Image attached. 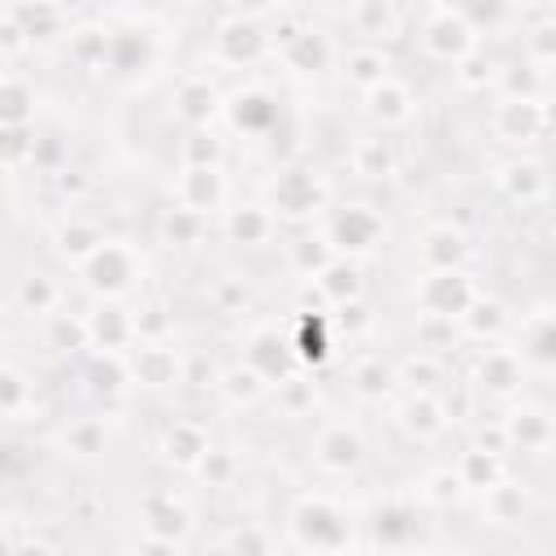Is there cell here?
I'll list each match as a JSON object with an SVG mask.
<instances>
[{
  "label": "cell",
  "instance_id": "cell-37",
  "mask_svg": "<svg viewBox=\"0 0 556 556\" xmlns=\"http://www.w3.org/2000/svg\"><path fill=\"white\" fill-rule=\"evenodd\" d=\"M456 473H460L465 491H482V495H486L491 486L504 482V456L482 452V447H465L460 460H456Z\"/></svg>",
  "mask_w": 556,
  "mask_h": 556
},
{
  "label": "cell",
  "instance_id": "cell-15",
  "mask_svg": "<svg viewBox=\"0 0 556 556\" xmlns=\"http://www.w3.org/2000/svg\"><path fill=\"white\" fill-rule=\"evenodd\" d=\"M109 239V230L100 226V222H91V217H83V213H61L56 222H52V230H48V243H52V252L65 261V265H83L100 243Z\"/></svg>",
  "mask_w": 556,
  "mask_h": 556
},
{
  "label": "cell",
  "instance_id": "cell-13",
  "mask_svg": "<svg viewBox=\"0 0 556 556\" xmlns=\"http://www.w3.org/2000/svg\"><path fill=\"white\" fill-rule=\"evenodd\" d=\"M491 130L504 143H534L547 130L543 100L539 96H500L491 109Z\"/></svg>",
  "mask_w": 556,
  "mask_h": 556
},
{
  "label": "cell",
  "instance_id": "cell-49",
  "mask_svg": "<svg viewBox=\"0 0 556 556\" xmlns=\"http://www.w3.org/2000/svg\"><path fill=\"white\" fill-rule=\"evenodd\" d=\"M547 452H552V456H556V430H552V443H547Z\"/></svg>",
  "mask_w": 556,
  "mask_h": 556
},
{
  "label": "cell",
  "instance_id": "cell-1",
  "mask_svg": "<svg viewBox=\"0 0 556 556\" xmlns=\"http://www.w3.org/2000/svg\"><path fill=\"white\" fill-rule=\"evenodd\" d=\"M287 530L300 543V552H343L352 543L356 521L343 500L326 491H304L287 513Z\"/></svg>",
  "mask_w": 556,
  "mask_h": 556
},
{
  "label": "cell",
  "instance_id": "cell-6",
  "mask_svg": "<svg viewBox=\"0 0 556 556\" xmlns=\"http://www.w3.org/2000/svg\"><path fill=\"white\" fill-rule=\"evenodd\" d=\"M417 300V317H439V321H456L473 308L478 287L465 269H439V274H421V282L413 287Z\"/></svg>",
  "mask_w": 556,
  "mask_h": 556
},
{
  "label": "cell",
  "instance_id": "cell-5",
  "mask_svg": "<svg viewBox=\"0 0 556 556\" xmlns=\"http://www.w3.org/2000/svg\"><path fill=\"white\" fill-rule=\"evenodd\" d=\"M269 213L282 222H308L330 213V182L313 165H282L269 182Z\"/></svg>",
  "mask_w": 556,
  "mask_h": 556
},
{
  "label": "cell",
  "instance_id": "cell-27",
  "mask_svg": "<svg viewBox=\"0 0 556 556\" xmlns=\"http://www.w3.org/2000/svg\"><path fill=\"white\" fill-rule=\"evenodd\" d=\"M35 330H39L43 348L56 352V356H87V352H91V334H87V317H83V313L61 308V313H52L43 326H35Z\"/></svg>",
  "mask_w": 556,
  "mask_h": 556
},
{
  "label": "cell",
  "instance_id": "cell-21",
  "mask_svg": "<svg viewBox=\"0 0 556 556\" xmlns=\"http://www.w3.org/2000/svg\"><path fill=\"white\" fill-rule=\"evenodd\" d=\"M222 113L230 117L235 130L261 139V135H269V126L278 122V100H274L261 83H248V87H239L235 96H226V109H222Z\"/></svg>",
  "mask_w": 556,
  "mask_h": 556
},
{
  "label": "cell",
  "instance_id": "cell-36",
  "mask_svg": "<svg viewBox=\"0 0 556 556\" xmlns=\"http://www.w3.org/2000/svg\"><path fill=\"white\" fill-rule=\"evenodd\" d=\"M504 430H508V447H543L552 443V430H556V417L543 413V408H513L504 417Z\"/></svg>",
  "mask_w": 556,
  "mask_h": 556
},
{
  "label": "cell",
  "instance_id": "cell-10",
  "mask_svg": "<svg viewBox=\"0 0 556 556\" xmlns=\"http://www.w3.org/2000/svg\"><path fill=\"white\" fill-rule=\"evenodd\" d=\"M308 456H313V465H317L321 473L343 478V473H356V469H361V460H365V439H361V430H356L352 421H326V426L317 430Z\"/></svg>",
  "mask_w": 556,
  "mask_h": 556
},
{
  "label": "cell",
  "instance_id": "cell-33",
  "mask_svg": "<svg viewBox=\"0 0 556 556\" xmlns=\"http://www.w3.org/2000/svg\"><path fill=\"white\" fill-rule=\"evenodd\" d=\"M495 182H500V191H504L513 204H534V200L547 195V174H543V165L521 161V156H513V161L495 174Z\"/></svg>",
  "mask_w": 556,
  "mask_h": 556
},
{
  "label": "cell",
  "instance_id": "cell-50",
  "mask_svg": "<svg viewBox=\"0 0 556 556\" xmlns=\"http://www.w3.org/2000/svg\"><path fill=\"white\" fill-rule=\"evenodd\" d=\"M113 556H135V552H113Z\"/></svg>",
  "mask_w": 556,
  "mask_h": 556
},
{
  "label": "cell",
  "instance_id": "cell-48",
  "mask_svg": "<svg viewBox=\"0 0 556 556\" xmlns=\"http://www.w3.org/2000/svg\"><path fill=\"white\" fill-rule=\"evenodd\" d=\"M300 556H343V552H300Z\"/></svg>",
  "mask_w": 556,
  "mask_h": 556
},
{
  "label": "cell",
  "instance_id": "cell-4",
  "mask_svg": "<svg viewBox=\"0 0 556 556\" xmlns=\"http://www.w3.org/2000/svg\"><path fill=\"white\" fill-rule=\"evenodd\" d=\"M478 30L469 26V17L460 13V4H426L417 13V48L430 56V61H443V65H460L473 48H478Z\"/></svg>",
  "mask_w": 556,
  "mask_h": 556
},
{
  "label": "cell",
  "instance_id": "cell-20",
  "mask_svg": "<svg viewBox=\"0 0 556 556\" xmlns=\"http://www.w3.org/2000/svg\"><path fill=\"white\" fill-rule=\"evenodd\" d=\"M365 113L382 130H395V126H408L417 117V96L400 74H391V78H382L378 87L365 91Z\"/></svg>",
  "mask_w": 556,
  "mask_h": 556
},
{
  "label": "cell",
  "instance_id": "cell-41",
  "mask_svg": "<svg viewBox=\"0 0 556 556\" xmlns=\"http://www.w3.org/2000/svg\"><path fill=\"white\" fill-rule=\"evenodd\" d=\"M204 222H208V217H195V213L169 204V208L161 213V239H165L169 248H191V243H200Z\"/></svg>",
  "mask_w": 556,
  "mask_h": 556
},
{
  "label": "cell",
  "instance_id": "cell-23",
  "mask_svg": "<svg viewBox=\"0 0 556 556\" xmlns=\"http://www.w3.org/2000/svg\"><path fill=\"white\" fill-rule=\"evenodd\" d=\"M343 52L334 48V39H330V30H321V26H304L282 52H278V61L287 65V70H295V74H321L326 65H334Z\"/></svg>",
  "mask_w": 556,
  "mask_h": 556
},
{
  "label": "cell",
  "instance_id": "cell-9",
  "mask_svg": "<svg viewBox=\"0 0 556 556\" xmlns=\"http://www.w3.org/2000/svg\"><path fill=\"white\" fill-rule=\"evenodd\" d=\"M169 109L178 113V122H182L187 130H204V126L226 109V96L217 91L213 74L187 70V74H178V83H174V91H169Z\"/></svg>",
  "mask_w": 556,
  "mask_h": 556
},
{
  "label": "cell",
  "instance_id": "cell-2",
  "mask_svg": "<svg viewBox=\"0 0 556 556\" xmlns=\"http://www.w3.org/2000/svg\"><path fill=\"white\" fill-rule=\"evenodd\" d=\"M78 287L96 300H126L139 282H143V252L130 239H104L78 269H74Z\"/></svg>",
  "mask_w": 556,
  "mask_h": 556
},
{
  "label": "cell",
  "instance_id": "cell-47",
  "mask_svg": "<svg viewBox=\"0 0 556 556\" xmlns=\"http://www.w3.org/2000/svg\"><path fill=\"white\" fill-rule=\"evenodd\" d=\"M130 552H135V556H182V543H178V539H156V534H139Z\"/></svg>",
  "mask_w": 556,
  "mask_h": 556
},
{
  "label": "cell",
  "instance_id": "cell-34",
  "mask_svg": "<svg viewBox=\"0 0 556 556\" xmlns=\"http://www.w3.org/2000/svg\"><path fill=\"white\" fill-rule=\"evenodd\" d=\"M395 382H400V369L391 361H382V356H361L348 369V387H352L356 400H387V391Z\"/></svg>",
  "mask_w": 556,
  "mask_h": 556
},
{
  "label": "cell",
  "instance_id": "cell-24",
  "mask_svg": "<svg viewBox=\"0 0 556 556\" xmlns=\"http://www.w3.org/2000/svg\"><path fill=\"white\" fill-rule=\"evenodd\" d=\"M139 526H143V534H156V539H187V530H191V508L174 495V491H148L143 495V508H139Z\"/></svg>",
  "mask_w": 556,
  "mask_h": 556
},
{
  "label": "cell",
  "instance_id": "cell-42",
  "mask_svg": "<svg viewBox=\"0 0 556 556\" xmlns=\"http://www.w3.org/2000/svg\"><path fill=\"white\" fill-rule=\"evenodd\" d=\"M226 556H274V534L256 521H239L226 534Z\"/></svg>",
  "mask_w": 556,
  "mask_h": 556
},
{
  "label": "cell",
  "instance_id": "cell-29",
  "mask_svg": "<svg viewBox=\"0 0 556 556\" xmlns=\"http://www.w3.org/2000/svg\"><path fill=\"white\" fill-rule=\"evenodd\" d=\"M222 226H226V235H230L235 243H243V248H261V243L274 239L278 217L269 213V204H235V208L222 213Z\"/></svg>",
  "mask_w": 556,
  "mask_h": 556
},
{
  "label": "cell",
  "instance_id": "cell-30",
  "mask_svg": "<svg viewBox=\"0 0 556 556\" xmlns=\"http://www.w3.org/2000/svg\"><path fill=\"white\" fill-rule=\"evenodd\" d=\"M291 352L300 365H321L330 356V317L326 308H300L291 330Z\"/></svg>",
  "mask_w": 556,
  "mask_h": 556
},
{
  "label": "cell",
  "instance_id": "cell-28",
  "mask_svg": "<svg viewBox=\"0 0 556 556\" xmlns=\"http://www.w3.org/2000/svg\"><path fill=\"white\" fill-rule=\"evenodd\" d=\"M339 70H343V78H348L352 87H361V96H365L369 87H378L382 78L395 74L387 48H374V43H352V48H343Z\"/></svg>",
  "mask_w": 556,
  "mask_h": 556
},
{
  "label": "cell",
  "instance_id": "cell-14",
  "mask_svg": "<svg viewBox=\"0 0 556 556\" xmlns=\"http://www.w3.org/2000/svg\"><path fill=\"white\" fill-rule=\"evenodd\" d=\"M226 195H230L226 169H178V182H174L178 208L195 217H213V213H226Z\"/></svg>",
  "mask_w": 556,
  "mask_h": 556
},
{
  "label": "cell",
  "instance_id": "cell-45",
  "mask_svg": "<svg viewBox=\"0 0 556 556\" xmlns=\"http://www.w3.org/2000/svg\"><path fill=\"white\" fill-rule=\"evenodd\" d=\"M235 469H239L235 452H230V447H213V452H208V456L200 460V469H195V473H200V478H204L208 486H226Z\"/></svg>",
  "mask_w": 556,
  "mask_h": 556
},
{
  "label": "cell",
  "instance_id": "cell-31",
  "mask_svg": "<svg viewBox=\"0 0 556 556\" xmlns=\"http://www.w3.org/2000/svg\"><path fill=\"white\" fill-rule=\"evenodd\" d=\"M0 100H4V126H35L39 122V91H35V78L22 65L4 70Z\"/></svg>",
  "mask_w": 556,
  "mask_h": 556
},
{
  "label": "cell",
  "instance_id": "cell-43",
  "mask_svg": "<svg viewBox=\"0 0 556 556\" xmlns=\"http://www.w3.org/2000/svg\"><path fill=\"white\" fill-rule=\"evenodd\" d=\"M460 495H465V482H460L456 469H434V473L421 482V500H426V504H439V508H443V504H456Z\"/></svg>",
  "mask_w": 556,
  "mask_h": 556
},
{
  "label": "cell",
  "instance_id": "cell-39",
  "mask_svg": "<svg viewBox=\"0 0 556 556\" xmlns=\"http://www.w3.org/2000/svg\"><path fill=\"white\" fill-rule=\"evenodd\" d=\"M500 74H504V70H500V61L486 52V43H478V48H473V52H469V56H465L456 70H452V78H456L465 91H486V87H500Z\"/></svg>",
  "mask_w": 556,
  "mask_h": 556
},
{
  "label": "cell",
  "instance_id": "cell-11",
  "mask_svg": "<svg viewBox=\"0 0 556 556\" xmlns=\"http://www.w3.org/2000/svg\"><path fill=\"white\" fill-rule=\"evenodd\" d=\"M126 361H130V382L143 391H169L187 378V365L174 343H135Z\"/></svg>",
  "mask_w": 556,
  "mask_h": 556
},
{
  "label": "cell",
  "instance_id": "cell-44",
  "mask_svg": "<svg viewBox=\"0 0 556 556\" xmlns=\"http://www.w3.org/2000/svg\"><path fill=\"white\" fill-rule=\"evenodd\" d=\"M274 400H282L287 413H308V408L317 404V387H313L308 378L291 374V378H282V382L274 387Z\"/></svg>",
  "mask_w": 556,
  "mask_h": 556
},
{
  "label": "cell",
  "instance_id": "cell-26",
  "mask_svg": "<svg viewBox=\"0 0 556 556\" xmlns=\"http://www.w3.org/2000/svg\"><path fill=\"white\" fill-rule=\"evenodd\" d=\"M56 447L74 460H96L104 456L109 447V421L100 413H83V417H70L61 430H56Z\"/></svg>",
  "mask_w": 556,
  "mask_h": 556
},
{
  "label": "cell",
  "instance_id": "cell-12",
  "mask_svg": "<svg viewBox=\"0 0 556 556\" xmlns=\"http://www.w3.org/2000/svg\"><path fill=\"white\" fill-rule=\"evenodd\" d=\"M83 317H87L91 352H130L139 343V334H135V308H126L122 300H96Z\"/></svg>",
  "mask_w": 556,
  "mask_h": 556
},
{
  "label": "cell",
  "instance_id": "cell-7",
  "mask_svg": "<svg viewBox=\"0 0 556 556\" xmlns=\"http://www.w3.org/2000/svg\"><path fill=\"white\" fill-rule=\"evenodd\" d=\"M326 243L334 248V256L343 261H361L365 252L378 248L382 239V217L374 204H339L326 213Z\"/></svg>",
  "mask_w": 556,
  "mask_h": 556
},
{
  "label": "cell",
  "instance_id": "cell-18",
  "mask_svg": "<svg viewBox=\"0 0 556 556\" xmlns=\"http://www.w3.org/2000/svg\"><path fill=\"white\" fill-rule=\"evenodd\" d=\"M343 13V22L352 26V35H356V43H374V48H382V43H395L400 35H404V22H408V13L404 9H395V4H348V9H339Z\"/></svg>",
  "mask_w": 556,
  "mask_h": 556
},
{
  "label": "cell",
  "instance_id": "cell-17",
  "mask_svg": "<svg viewBox=\"0 0 556 556\" xmlns=\"http://www.w3.org/2000/svg\"><path fill=\"white\" fill-rule=\"evenodd\" d=\"M213 452V439H208V426L195 421V417H174L165 430H161V460L174 465V469H200V460Z\"/></svg>",
  "mask_w": 556,
  "mask_h": 556
},
{
  "label": "cell",
  "instance_id": "cell-32",
  "mask_svg": "<svg viewBox=\"0 0 556 556\" xmlns=\"http://www.w3.org/2000/svg\"><path fill=\"white\" fill-rule=\"evenodd\" d=\"M517 352L521 361L556 365V313L552 308H539L526 321H517Z\"/></svg>",
  "mask_w": 556,
  "mask_h": 556
},
{
  "label": "cell",
  "instance_id": "cell-19",
  "mask_svg": "<svg viewBox=\"0 0 556 556\" xmlns=\"http://www.w3.org/2000/svg\"><path fill=\"white\" fill-rule=\"evenodd\" d=\"M526 378V361L517 348H504V343H491L482 348V356L473 361V387L486 391V395H513Z\"/></svg>",
  "mask_w": 556,
  "mask_h": 556
},
{
  "label": "cell",
  "instance_id": "cell-35",
  "mask_svg": "<svg viewBox=\"0 0 556 556\" xmlns=\"http://www.w3.org/2000/svg\"><path fill=\"white\" fill-rule=\"evenodd\" d=\"M348 165L361 178H391L395 174V148L387 135H361L348 152Z\"/></svg>",
  "mask_w": 556,
  "mask_h": 556
},
{
  "label": "cell",
  "instance_id": "cell-22",
  "mask_svg": "<svg viewBox=\"0 0 556 556\" xmlns=\"http://www.w3.org/2000/svg\"><path fill=\"white\" fill-rule=\"evenodd\" d=\"M13 22L26 30L30 48H48V43H65L74 30V13L61 4H9Z\"/></svg>",
  "mask_w": 556,
  "mask_h": 556
},
{
  "label": "cell",
  "instance_id": "cell-38",
  "mask_svg": "<svg viewBox=\"0 0 556 556\" xmlns=\"http://www.w3.org/2000/svg\"><path fill=\"white\" fill-rule=\"evenodd\" d=\"M213 387H217V391H222L230 404H256L261 395H269V391H274V387H269V382H265V378H261V374H256L248 361H239V365L222 369Z\"/></svg>",
  "mask_w": 556,
  "mask_h": 556
},
{
  "label": "cell",
  "instance_id": "cell-16",
  "mask_svg": "<svg viewBox=\"0 0 556 556\" xmlns=\"http://www.w3.org/2000/svg\"><path fill=\"white\" fill-rule=\"evenodd\" d=\"M0 408H4V426H13V430L35 421V413H39V382L17 356H9L0 365Z\"/></svg>",
  "mask_w": 556,
  "mask_h": 556
},
{
  "label": "cell",
  "instance_id": "cell-8",
  "mask_svg": "<svg viewBox=\"0 0 556 556\" xmlns=\"http://www.w3.org/2000/svg\"><path fill=\"white\" fill-rule=\"evenodd\" d=\"M65 308V282L52 278L48 269H26L13 278L9 287V313L30 321V326H43L52 313Z\"/></svg>",
  "mask_w": 556,
  "mask_h": 556
},
{
  "label": "cell",
  "instance_id": "cell-25",
  "mask_svg": "<svg viewBox=\"0 0 556 556\" xmlns=\"http://www.w3.org/2000/svg\"><path fill=\"white\" fill-rule=\"evenodd\" d=\"M417 256H421L426 274L460 269V265H465V256H469V239H465V230H456L452 222H439V226H430V230L421 235Z\"/></svg>",
  "mask_w": 556,
  "mask_h": 556
},
{
  "label": "cell",
  "instance_id": "cell-46",
  "mask_svg": "<svg viewBox=\"0 0 556 556\" xmlns=\"http://www.w3.org/2000/svg\"><path fill=\"white\" fill-rule=\"evenodd\" d=\"M4 556H61V547L35 530H26L22 539H4Z\"/></svg>",
  "mask_w": 556,
  "mask_h": 556
},
{
  "label": "cell",
  "instance_id": "cell-3",
  "mask_svg": "<svg viewBox=\"0 0 556 556\" xmlns=\"http://www.w3.org/2000/svg\"><path fill=\"white\" fill-rule=\"evenodd\" d=\"M274 52L269 39V9H230L213 26V61L226 70H252Z\"/></svg>",
  "mask_w": 556,
  "mask_h": 556
},
{
  "label": "cell",
  "instance_id": "cell-40",
  "mask_svg": "<svg viewBox=\"0 0 556 556\" xmlns=\"http://www.w3.org/2000/svg\"><path fill=\"white\" fill-rule=\"evenodd\" d=\"M182 169H222V139L204 126V130H187V139L178 143Z\"/></svg>",
  "mask_w": 556,
  "mask_h": 556
}]
</instances>
